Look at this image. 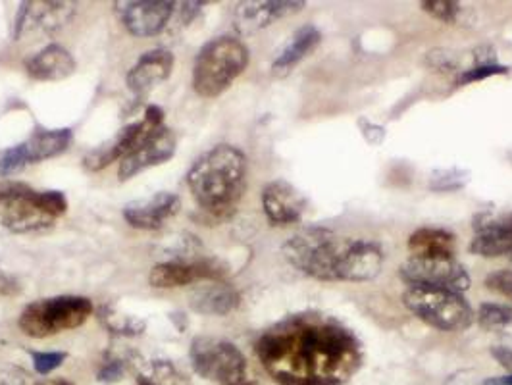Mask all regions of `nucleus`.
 I'll list each match as a JSON object with an SVG mask.
<instances>
[{
    "instance_id": "obj_1",
    "label": "nucleus",
    "mask_w": 512,
    "mask_h": 385,
    "mask_svg": "<svg viewBox=\"0 0 512 385\" xmlns=\"http://www.w3.org/2000/svg\"><path fill=\"white\" fill-rule=\"evenodd\" d=\"M256 357L280 385H343L362 366L359 337L324 314H295L258 337Z\"/></svg>"
},
{
    "instance_id": "obj_2",
    "label": "nucleus",
    "mask_w": 512,
    "mask_h": 385,
    "mask_svg": "<svg viewBox=\"0 0 512 385\" xmlns=\"http://www.w3.org/2000/svg\"><path fill=\"white\" fill-rule=\"evenodd\" d=\"M287 262L322 282H359L362 239L339 237L326 228H308L283 245Z\"/></svg>"
},
{
    "instance_id": "obj_3",
    "label": "nucleus",
    "mask_w": 512,
    "mask_h": 385,
    "mask_svg": "<svg viewBox=\"0 0 512 385\" xmlns=\"http://www.w3.org/2000/svg\"><path fill=\"white\" fill-rule=\"evenodd\" d=\"M187 185L205 212L228 218L245 193L247 156L237 147L218 145L191 166Z\"/></svg>"
},
{
    "instance_id": "obj_4",
    "label": "nucleus",
    "mask_w": 512,
    "mask_h": 385,
    "mask_svg": "<svg viewBox=\"0 0 512 385\" xmlns=\"http://www.w3.org/2000/svg\"><path fill=\"white\" fill-rule=\"evenodd\" d=\"M68 210L60 191H39L20 181L0 183V226L12 233L51 230Z\"/></svg>"
},
{
    "instance_id": "obj_5",
    "label": "nucleus",
    "mask_w": 512,
    "mask_h": 385,
    "mask_svg": "<svg viewBox=\"0 0 512 385\" xmlns=\"http://www.w3.org/2000/svg\"><path fill=\"white\" fill-rule=\"evenodd\" d=\"M247 45L230 35L208 41L199 51L193 66V87L203 99H216L228 91L231 83L249 66Z\"/></svg>"
},
{
    "instance_id": "obj_6",
    "label": "nucleus",
    "mask_w": 512,
    "mask_h": 385,
    "mask_svg": "<svg viewBox=\"0 0 512 385\" xmlns=\"http://www.w3.org/2000/svg\"><path fill=\"white\" fill-rule=\"evenodd\" d=\"M93 314V303L79 295H60L29 303L20 314V330L29 337L45 339L76 330Z\"/></svg>"
},
{
    "instance_id": "obj_7",
    "label": "nucleus",
    "mask_w": 512,
    "mask_h": 385,
    "mask_svg": "<svg viewBox=\"0 0 512 385\" xmlns=\"http://www.w3.org/2000/svg\"><path fill=\"white\" fill-rule=\"evenodd\" d=\"M403 303L410 312L428 326L443 332H462L472 326L474 312L462 293L437 287H409Z\"/></svg>"
},
{
    "instance_id": "obj_8",
    "label": "nucleus",
    "mask_w": 512,
    "mask_h": 385,
    "mask_svg": "<svg viewBox=\"0 0 512 385\" xmlns=\"http://www.w3.org/2000/svg\"><path fill=\"white\" fill-rule=\"evenodd\" d=\"M193 370L208 382L218 385H243L247 382L245 355L226 339L201 335L189 349Z\"/></svg>"
},
{
    "instance_id": "obj_9",
    "label": "nucleus",
    "mask_w": 512,
    "mask_h": 385,
    "mask_svg": "<svg viewBox=\"0 0 512 385\" xmlns=\"http://www.w3.org/2000/svg\"><path fill=\"white\" fill-rule=\"evenodd\" d=\"M72 143V129H35L26 141L0 154V176H12L22 172L29 164L64 153Z\"/></svg>"
},
{
    "instance_id": "obj_10",
    "label": "nucleus",
    "mask_w": 512,
    "mask_h": 385,
    "mask_svg": "<svg viewBox=\"0 0 512 385\" xmlns=\"http://www.w3.org/2000/svg\"><path fill=\"white\" fill-rule=\"evenodd\" d=\"M410 287H437L462 293L470 287V274L455 258H412L399 270Z\"/></svg>"
},
{
    "instance_id": "obj_11",
    "label": "nucleus",
    "mask_w": 512,
    "mask_h": 385,
    "mask_svg": "<svg viewBox=\"0 0 512 385\" xmlns=\"http://www.w3.org/2000/svg\"><path fill=\"white\" fill-rule=\"evenodd\" d=\"M164 122V112L158 106H149L145 110V118L141 122L129 124L124 129L118 131V135H114L110 141H106L101 147H97L95 151L87 154L83 158L85 168L91 172H101L106 166L124 160L139 143L141 139L153 128L162 126Z\"/></svg>"
},
{
    "instance_id": "obj_12",
    "label": "nucleus",
    "mask_w": 512,
    "mask_h": 385,
    "mask_svg": "<svg viewBox=\"0 0 512 385\" xmlns=\"http://www.w3.org/2000/svg\"><path fill=\"white\" fill-rule=\"evenodd\" d=\"M76 14L72 2H24L14 18L12 37L22 41L27 35H54Z\"/></svg>"
},
{
    "instance_id": "obj_13",
    "label": "nucleus",
    "mask_w": 512,
    "mask_h": 385,
    "mask_svg": "<svg viewBox=\"0 0 512 385\" xmlns=\"http://www.w3.org/2000/svg\"><path fill=\"white\" fill-rule=\"evenodd\" d=\"M176 147H178V139L172 129L166 128L164 124L151 129L141 139V143L120 162V170H118L120 181L131 180L153 166L168 162L176 154Z\"/></svg>"
},
{
    "instance_id": "obj_14",
    "label": "nucleus",
    "mask_w": 512,
    "mask_h": 385,
    "mask_svg": "<svg viewBox=\"0 0 512 385\" xmlns=\"http://www.w3.org/2000/svg\"><path fill=\"white\" fill-rule=\"evenodd\" d=\"M120 22L135 37H154L162 33L176 12V2L168 0H133L116 2Z\"/></svg>"
},
{
    "instance_id": "obj_15",
    "label": "nucleus",
    "mask_w": 512,
    "mask_h": 385,
    "mask_svg": "<svg viewBox=\"0 0 512 385\" xmlns=\"http://www.w3.org/2000/svg\"><path fill=\"white\" fill-rule=\"evenodd\" d=\"M226 270L216 260H170L156 264L149 282L156 289H174L195 282H224Z\"/></svg>"
},
{
    "instance_id": "obj_16",
    "label": "nucleus",
    "mask_w": 512,
    "mask_h": 385,
    "mask_svg": "<svg viewBox=\"0 0 512 385\" xmlns=\"http://www.w3.org/2000/svg\"><path fill=\"white\" fill-rule=\"evenodd\" d=\"M262 208L274 226H289L303 218L307 199L289 181H270L262 191Z\"/></svg>"
},
{
    "instance_id": "obj_17",
    "label": "nucleus",
    "mask_w": 512,
    "mask_h": 385,
    "mask_svg": "<svg viewBox=\"0 0 512 385\" xmlns=\"http://www.w3.org/2000/svg\"><path fill=\"white\" fill-rule=\"evenodd\" d=\"M180 212V197L174 193H156L154 197L133 201L124 208V218L137 230H160Z\"/></svg>"
},
{
    "instance_id": "obj_18",
    "label": "nucleus",
    "mask_w": 512,
    "mask_h": 385,
    "mask_svg": "<svg viewBox=\"0 0 512 385\" xmlns=\"http://www.w3.org/2000/svg\"><path fill=\"white\" fill-rule=\"evenodd\" d=\"M174 70V54L166 49L145 52L129 70L128 87L135 97H145L156 85L166 81Z\"/></svg>"
},
{
    "instance_id": "obj_19",
    "label": "nucleus",
    "mask_w": 512,
    "mask_h": 385,
    "mask_svg": "<svg viewBox=\"0 0 512 385\" xmlns=\"http://www.w3.org/2000/svg\"><path fill=\"white\" fill-rule=\"evenodd\" d=\"M305 6V2H243L235 10V27L241 33H255L262 27L274 24L276 20L287 18L295 12H299Z\"/></svg>"
},
{
    "instance_id": "obj_20",
    "label": "nucleus",
    "mask_w": 512,
    "mask_h": 385,
    "mask_svg": "<svg viewBox=\"0 0 512 385\" xmlns=\"http://www.w3.org/2000/svg\"><path fill=\"white\" fill-rule=\"evenodd\" d=\"M77 64L62 45H49L26 62L27 76L37 81H60L76 72Z\"/></svg>"
},
{
    "instance_id": "obj_21",
    "label": "nucleus",
    "mask_w": 512,
    "mask_h": 385,
    "mask_svg": "<svg viewBox=\"0 0 512 385\" xmlns=\"http://www.w3.org/2000/svg\"><path fill=\"white\" fill-rule=\"evenodd\" d=\"M239 293L226 282H210L201 285L189 297V305L195 312L208 316H226L239 307Z\"/></svg>"
},
{
    "instance_id": "obj_22",
    "label": "nucleus",
    "mask_w": 512,
    "mask_h": 385,
    "mask_svg": "<svg viewBox=\"0 0 512 385\" xmlns=\"http://www.w3.org/2000/svg\"><path fill=\"white\" fill-rule=\"evenodd\" d=\"M412 258H455L457 239L451 231L439 228H422L409 237Z\"/></svg>"
},
{
    "instance_id": "obj_23",
    "label": "nucleus",
    "mask_w": 512,
    "mask_h": 385,
    "mask_svg": "<svg viewBox=\"0 0 512 385\" xmlns=\"http://www.w3.org/2000/svg\"><path fill=\"white\" fill-rule=\"evenodd\" d=\"M322 41L320 31L314 26H303L293 37L291 41L283 47V51L278 54V58L272 64L274 74L283 76L291 72L303 58H307L310 52L314 51Z\"/></svg>"
},
{
    "instance_id": "obj_24",
    "label": "nucleus",
    "mask_w": 512,
    "mask_h": 385,
    "mask_svg": "<svg viewBox=\"0 0 512 385\" xmlns=\"http://www.w3.org/2000/svg\"><path fill=\"white\" fill-rule=\"evenodd\" d=\"M474 233L476 235H495L512 239V210L507 212H480L474 218Z\"/></svg>"
},
{
    "instance_id": "obj_25",
    "label": "nucleus",
    "mask_w": 512,
    "mask_h": 385,
    "mask_svg": "<svg viewBox=\"0 0 512 385\" xmlns=\"http://www.w3.org/2000/svg\"><path fill=\"white\" fill-rule=\"evenodd\" d=\"M470 253L487 258L512 255V239L495 237V235H474L470 243Z\"/></svg>"
},
{
    "instance_id": "obj_26",
    "label": "nucleus",
    "mask_w": 512,
    "mask_h": 385,
    "mask_svg": "<svg viewBox=\"0 0 512 385\" xmlns=\"http://www.w3.org/2000/svg\"><path fill=\"white\" fill-rule=\"evenodd\" d=\"M478 322L487 332L503 330L512 324V307L501 303H484L478 310Z\"/></svg>"
},
{
    "instance_id": "obj_27",
    "label": "nucleus",
    "mask_w": 512,
    "mask_h": 385,
    "mask_svg": "<svg viewBox=\"0 0 512 385\" xmlns=\"http://www.w3.org/2000/svg\"><path fill=\"white\" fill-rule=\"evenodd\" d=\"M499 74H507V68L493 60H480L472 68L462 70L461 76L457 77V85H468V83H474L486 77L499 76Z\"/></svg>"
},
{
    "instance_id": "obj_28",
    "label": "nucleus",
    "mask_w": 512,
    "mask_h": 385,
    "mask_svg": "<svg viewBox=\"0 0 512 385\" xmlns=\"http://www.w3.org/2000/svg\"><path fill=\"white\" fill-rule=\"evenodd\" d=\"M420 6L424 12H428L430 16H434L436 20H441L445 24H455L461 14V4L451 0H426V2H420Z\"/></svg>"
},
{
    "instance_id": "obj_29",
    "label": "nucleus",
    "mask_w": 512,
    "mask_h": 385,
    "mask_svg": "<svg viewBox=\"0 0 512 385\" xmlns=\"http://www.w3.org/2000/svg\"><path fill=\"white\" fill-rule=\"evenodd\" d=\"M468 183V174L462 170H443L436 172L430 180L432 191H459Z\"/></svg>"
},
{
    "instance_id": "obj_30",
    "label": "nucleus",
    "mask_w": 512,
    "mask_h": 385,
    "mask_svg": "<svg viewBox=\"0 0 512 385\" xmlns=\"http://www.w3.org/2000/svg\"><path fill=\"white\" fill-rule=\"evenodd\" d=\"M185 376H181L180 372L170 364V362H156L151 368V376L143 378L151 385H183Z\"/></svg>"
},
{
    "instance_id": "obj_31",
    "label": "nucleus",
    "mask_w": 512,
    "mask_h": 385,
    "mask_svg": "<svg viewBox=\"0 0 512 385\" xmlns=\"http://www.w3.org/2000/svg\"><path fill=\"white\" fill-rule=\"evenodd\" d=\"M33 359V368L39 376H49L56 368H60L64 364V360L68 359L66 353L56 351V353H31Z\"/></svg>"
},
{
    "instance_id": "obj_32",
    "label": "nucleus",
    "mask_w": 512,
    "mask_h": 385,
    "mask_svg": "<svg viewBox=\"0 0 512 385\" xmlns=\"http://www.w3.org/2000/svg\"><path fill=\"white\" fill-rule=\"evenodd\" d=\"M126 372V362L122 359H106L97 372V380L101 384H116L122 380Z\"/></svg>"
},
{
    "instance_id": "obj_33",
    "label": "nucleus",
    "mask_w": 512,
    "mask_h": 385,
    "mask_svg": "<svg viewBox=\"0 0 512 385\" xmlns=\"http://www.w3.org/2000/svg\"><path fill=\"white\" fill-rule=\"evenodd\" d=\"M486 285L487 289L512 301V270H501V272L487 276Z\"/></svg>"
},
{
    "instance_id": "obj_34",
    "label": "nucleus",
    "mask_w": 512,
    "mask_h": 385,
    "mask_svg": "<svg viewBox=\"0 0 512 385\" xmlns=\"http://www.w3.org/2000/svg\"><path fill=\"white\" fill-rule=\"evenodd\" d=\"M0 385H39L27 376L20 368H2L0 370Z\"/></svg>"
},
{
    "instance_id": "obj_35",
    "label": "nucleus",
    "mask_w": 512,
    "mask_h": 385,
    "mask_svg": "<svg viewBox=\"0 0 512 385\" xmlns=\"http://www.w3.org/2000/svg\"><path fill=\"white\" fill-rule=\"evenodd\" d=\"M493 357L499 360L507 370L512 372V349L511 347H505V345H499V347H493Z\"/></svg>"
},
{
    "instance_id": "obj_36",
    "label": "nucleus",
    "mask_w": 512,
    "mask_h": 385,
    "mask_svg": "<svg viewBox=\"0 0 512 385\" xmlns=\"http://www.w3.org/2000/svg\"><path fill=\"white\" fill-rule=\"evenodd\" d=\"M482 385H512V374H509V376H493V378H487L486 382Z\"/></svg>"
},
{
    "instance_id": "obj_37",
    "label": "nucleus",
    "mask_w": 512,
    "mask_h": 385,
    "mask_svg": "<svg viewBox=\"0 0 512 385\" xmlns=\"http://www.w3.org/2000/svg\"><path fill=\"white\" fill-rule=\"evenodd\" d=\"M39 385H74V384H70V382H68V380H64V378H54V380H45V382H43V384H39Z\"/></svg>"
},
{
    "instance_id": "obj_38",
    "label": "nucleus",
    "mask_w": 512,
    "mask_h": 385,
    "mask_svg": "<svg viewBox=\"0 0 512 385\" xmlns=\"http://www.w3.org/2000/svg\"><path fill=\"white\" fill-rule=\"evenodd\" d=\"M139 384H141V385H151V384H149V382H147V380H143V378H141V380H139Z\"/></svg>"
},
{
    "instance_id": "obj_39",
    "label": "nucleus",
    "mask_w": 512,
    "mask_h": 385,
    "mask_svg": "<svg viewBox=\"0 0 512 385\" xmlns=\"http://www.w3.org/2000/svg\"><path fill=\"white\" fill-rule=\"evenodd\" d=\"M243 385H256V384H249V382H245Z\"/></svg>"
},
{
    "instance_id": "obj_40",
    "label": "nucleus",
    "mask_w": 512,
    "mask_h": 385,
    "mask_svg": "<svg viewBox=\"0 0 512 385\" xmlns=\"http://www.w3.org/2000/svg\"><path fill=\"white\" fill-rule=\"evenodd\" d=\"M509 158H511V162H512V151H511V153H509Z\"/></svg>"
}]
</instances>
